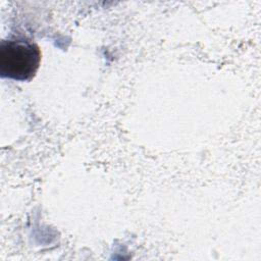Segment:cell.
I'll list each match as a JSON object with an SVG mask.
<instances>
[{
	"label": "cell",
	"mask_w": 261,
	"mask_h": 261,
	"mask_svg": "<svg viewBox=\"0 0 261 261\" xmlns=\"http://www.w3.org/2000/svg\"><path fill=\"white\" fill-rule=\"evenodd\" d=\"M41 49L25 38H11L0 43V75L19 82H29L37 73Z\"/></svg>",
	"instance_id": "1"
}]
</instances>
